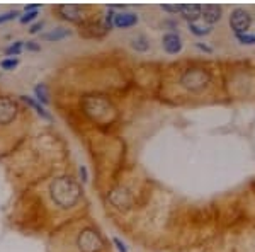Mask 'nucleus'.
Instances as JSON below:
<instances>
[{
    "label": "nucleus",
    "mask_w": 255,
    "mask_h": 252,
    "mask_svg": "<svg viewBox=\"0 0 255 252\" xmlns=\"http://www.w3.org/2000/svg\"><path fill=\"white\" fill-rule=\"evenodd\" d=\"M49 193H51L53 201H55L60 208H72V206H75L79 203L82 189L73 177L63 176L53 181Z\"/></svg>",
    "instance_id": "nucleus-1"
},
{
    "label": "nucleus",
    "mask_w": 255,
    "mask_h": 252,
    "mask_svg": "<svg viewBox=\"0 0 255 252\" xmlns=\"http://www.w3.org/2000/svg\"><path fill=\"white\" fill-rule=\"evenodd\" d=\"M211 82V73L206 68H187L180 75V85L191 92H199Z\"/></svg>",
    "instance_id": "nucleus-2"
},
{
    "label": "nucleus",
    "mask_w": 255,
    "mask_h": 252,
    "mask_svg": "<svg viewBox=\"0 0 255 252\" xmlns=\"http://www.w3.org/2000/svg\"><path fill=\"white\" fill-rule=\"evenodd\" d=\"M230 26H232V31L235 32V36L245 34L252 26V15L245 9H235L230 15Z\"/></svg>",
    "instance_id": "nucleus-3"
},
{
    "label": "nucleus",
    "mask_w": 255,
    "mask_h": 252,
    "mask_svg": "<svg viewBox=\"0 0 255 252\" xmlns=\"http://www.w3.org/2000/svg\"><path fill=\"white\" fill-rule=\"evenodd\" d=\"M79 247L82 249V252H97L101 251L102 247V239L96 230L87 229L80 234L79 237Z\"/></svg>",
    "instance_id": "nucleus-4"
},
{
    "label": "nucleus",
    "mask_w": 255,
    "mask_h": 252,
    "mask_svg": "<svg viewBox=\"0 0 255 252\" xmlns=\"http://www.w3.org/2000/svg\"><path fill=\"white\" fill-rule=\"evenodd\" d=\"M162 46L168 55H177V53L182 51L184 41H182V38H180L179 32L168 31L162 36Z\"/></svg>",
    "instance_id": "nucleus-5"
},
{
    "label": "nucleus",
    "mask_w": 255,
    "mask_h": 252,
    "mask_svg": "<svg viewBox=\"0 0 255 252\" xmlns=\"http://www.w3.org/2000/svg\"><path fill=\"white\" fill-rule=\"evenodd\" d=\"M17 116V106L9 97H0V125H9Z\"/></svg>",
    "instance_id": "nucleus-6"
},
{
    "label": "nucleus",
    "mask_w": 255,
    "mask_h": 252,
    "mask_svg": "<svg viewBox=\"0 0 255 252\" xmlns=\"http://www.w3.org/2000/svg\"><path fill=\"white\" fill-rule=\"evenodd\" d=\"M138 24V15L134 12H118L114 15V27L119 29H128V27H133Z\"/></svg>",
    "instance_id": "nucleus-7"
},
{
    "label": "nucleus",
    "mask_w": 255,
    "mask_h": 252,
    "mask_svg": "<svg viewBox=\"0 0 255 252\" xmlns=\"http://www.w3.org/2000/svg\"><path fill=\"white\" fill-rule=\"evenodd\" d=\"M179 12L187 22H196V20L203 15V5H196V3L189 5L187 3V5H180Z\"/></svg>",
    "instance_id": "nucleus-8"
},
{
    "label": "nucleus",
    "mask_w": 255,
    "mask_h": 252,
    "mask_svg": "<svg viewBox=\"0 0 255 252\" xmlns=\"http://www.w3.org/2000/svg\"><path fill=\"white\" fill-rule=\"evenodd\" d=\"M221 12H223V9L220 5H213V3L211 5H203V15L201 17L206 20L208 26H213L221 19Z\"/></svg>",
    "instance_id": "nucleus-9"
},
{
    "label": "nucleus",
    "mask_w": 255,
    "mask_h": 252,
    "mask_svg": "<svg viewBox=\"0 0 255 252\" xmlns=\"http://www.w3.org/2000/svg\"><path fill=\"white\" fill-rule=\"evenodd\" d=\"M58 10L61 12V15L68 20H80L82 12H84V9H82L80 5H60Z\"/></svg>",
    "instance_id": "nucleus-10"
},
{
    "label": "nucleus",
    "mask_w": 255,
    "mask_h": 252,
    "mask_svg": "<svg viewBox=\"0 0 255 252\" xmlns=\"http://www.w3.org/2000/svg\"><path fill=\"white\" fill-rule=\"evenodd\" d=\"M70 34H72V31L67 29V27H58V29H53L49 32H43V34H41V39L43 41H61V39L68 38Z\"/></svg>",
    "instance_id": "nucleus-11"
},
{
    "label": "nucleus",
    "mask_w": 255,
    "mask_h": 252,
    "mask_svg": "<svg viewBox=\"0 0 255 252\" xmlns=\"http://www.w3.org/2000/svg\"><path fill=\"white\" fill-rule=\"evenodd\" d=\"M131 48L136 49L139 53H146L150 49V41H148L145 34H136L131 39Z\"/></svg>",
    "instance_id": "nucleus-12"
},
{
    "label": "nucleus",
    "mask_w": 255,
    "mask_h": 252,
    "mask_svg": "<svg viewBox=\"0 0 255 252\" xmlns=\"http://www.w3.org/2000/svg\"><path fill=\"white\" fill-rule=\"evenodd\" d=\"M20 99H22V101H24V102H27V104H29V106L32 107V109H34V111H36V113H38V114H39V116H41V118L48 119V121H49V119H51V114H49V113H48V111H46V109H44V106H41V104H39V102H36V101H34V99H32L31 96H20Z\"/></svg>",
    "instance_id": "nucleus-13"
},
{
    "label": "nucleus",
    "mask_w": 255,
    "mask_h": 252,
    "mask_svg": "<svg viewBox=\"0 0 255 252\" xmlns=\"http://www.w3.org/2000/svg\"><path fill=\"white\" fill-rule=\"evenodd\" d=\"M24 49V41H15V43H12L10 46H7L5 49H3V53H5L7 56H19L20 53H22Z\"/></svg>",
    "instance_id": "nucleus-14"
},
{
    "label": "nucleus",
    "mask_w": 255,
    "mask_h": 252,
    "mask_svg": "<svg viewBox=\"0 0 255 252\" xmlns=\"http://www.w3.org/2000/svg\"><path fill=\"white\" fill-rule=\"evenodd\" d=\"M189 31L192 32L194 36H206L211 32V26H199L197 22H189Z\"/></svg>",
    "instance_id": "nucleus-15"
},
{
    "label": "nucleus",
    "mask_w": 255,
    "mask_h": 252,
    "mask_svg": "<svg viewBox=\"0 0 255 252\" xmlns=\"http://www.w3.org/2000/svg\"><path fill=\"white\" fill-rule=\"evenodd\" d=\"M34 94H36V97H38V101L43 102V104H48V102H49V96H48V92H46V85L38 84L34 87Z\"/></svg>",
    "instance_id": "nucleus-16"
},
{
    "label": "nucleus",
    "mask_w": 255,
    "mask_h": 252,
    "mask_svg": "<svg viewBox=\"0 0 255 252\" xmlns=\"http://www.w3.org/2000/svg\"><path fill=\"white\" fill-rule=\"evenodd\" d=\"M235 38L240 41L242 44H255V32H245V34H237Z\"/></svg>",
    "instance_id": "nucleus-17"
},
{
    "label": "nucleus",
    "mask_w": 255,
    "mask_h": 252,
    "mask_svg": "<svg viewBox=\"0 0 255 252\" xmlns=\"http://www.w3.org/2000/svg\"><path fill=\"white\" fill-rule=\"evenodd\" d=\"M17 65H19L17 58H3L0 61V68H3V70H14Z\"/></svg>",
    "instance_id": "nucleus-18"
},
{
    "label": "nucleus",
    "mask_w": 255,
    "mask_h": 252,
    "mask_svg": "<svg viewBox=\"0 0 255 252\" xmlns=\"http://www.w3.org/2000/svg\"><path fill=\"white\" fill-rule=\"evenodd\" d=\"M38 14H39V9H34V10H26V14L20 15V22H22V24L31 22V20H34L36 17H38Z\"/></svg>",
    "instance_id": "nucleus-19"
},
{
    "label": "nucleus",
    "mask_w": 255,
    "mask_h": 252,
    "mask_svg": "<svg viewBox=\"0 0 255 252\" xmlns=\"http://www.w3.org/2000/svg\"><path fill=\"white\" fill-rule=\"evenodd\" d=\"M19 15V10H9V12H3V14H0V24L3 22H9V20L15 19Z\"/></svg>",
    "instance_id": "nucleus-20"
},
{
    "label": "nucleus",
    "mask_w": 255,
    "mask_h": 252,
    "mask_svg": "<svg viewBox=\"0 0 255 252\" xmlns=\"http://www.w3.org/2000/svg\"><path fill=\"white\" fill-rule=\"evenodd\" d=\"M114 15H116V12L109 7V12L106 14V29H111V27H114Z\"/></svg>",
    "instance_id": "nucleus-21"
},
{
    "label": "nucleus",
    "mask_w": 255,
    "mask_h": 252,
    "mask_svg": "<svg viewBox=\"0 0 255 252\" xmlns=\"http://www.w3.org/2000/svg\"><path fill=\"white\" fill-rule=\"evenodd\" d=\"M24 48H26L27 51H41V46L36 43V41H26V43H24Z\"/></svg>",
    "instance_id": "nucleus-22"
},
{
    "label": "nucleus",
    "mask_w": 255,
    "mask_h": 252,
    "mask_svg": "<svg viewBox=\"0 0 255 252\" xmlns=\"http://www.w3.org/2000/svg\"><path fill=\"white\" fill-rule=\"evenodd\" d=\"M113 242H114V246L118 247V251H119V252H129V251H128V247H126V244L123 242L119 237H114V239H113Z\"/></svg>",
    "instance_id": "nucleus-23"
},
{
    "label": "nucleus",
    "mask_w": 255,
    "mask_h": 252,
    "mask_svg": "<svg viewBox=\"0 0 255 252\" xmlns=\"http://www.w3.org/2000/svg\"><path fill=\"white\" fill-rule=\"evenodd\" d=\"M79 172H80V177H82V183H89V172H87V167H85V165H80Z\"/></svg>",
    "instance_id": "nucleus-24"
},
{
    "label": "nucleus",
    "mask_w": 255,
    "mask_h": 252,
    "mask_svg": "<svg viewBox=\"0 0 255 252\" xmlns=\"http://www.w3.org/2000/svg\"><path fill=\"white\" fill-rule=\"evenodd\" d=\"M43 26H44L43 20H41V22H34V24H32V26H31L29 32H31V34H36V32H39L41 29H43Z\"/></svg>",
    "instance_id": "nucleus-25"
},
{
    "label": "nucleus",
    "mask_w": 255,
    "mask_h": 252,
    "mask_svg": "<svg viewBox=\"0 0 255 252\" xmlns=\"http://www.w3.org/2000/svg\"><path fill=\"white\" fill-rule=\"evenodd\" d=\"M162 9L163 10H167V12H172V14H177L179 12V9H180V5H162Z\"/></svg>",
    "instance_id": "nucleus-26"
},
{
    "label": "nucleus",
    "mask_w": 255,
    "mask_h": 252,
    "mask_svg": "<svg viewBox=\"0 0 255 252\" xmlns=\"http://www.w3.org/2000/svg\"><path fill=\"white\" fill-rule=\"evenodd\" d=\"M196 46L201 49V51H206V53H213V48L208 46V44H203V43H196Z\"/></svg>",
    "instance_id": "nucleus-27"
}]
</instances>
